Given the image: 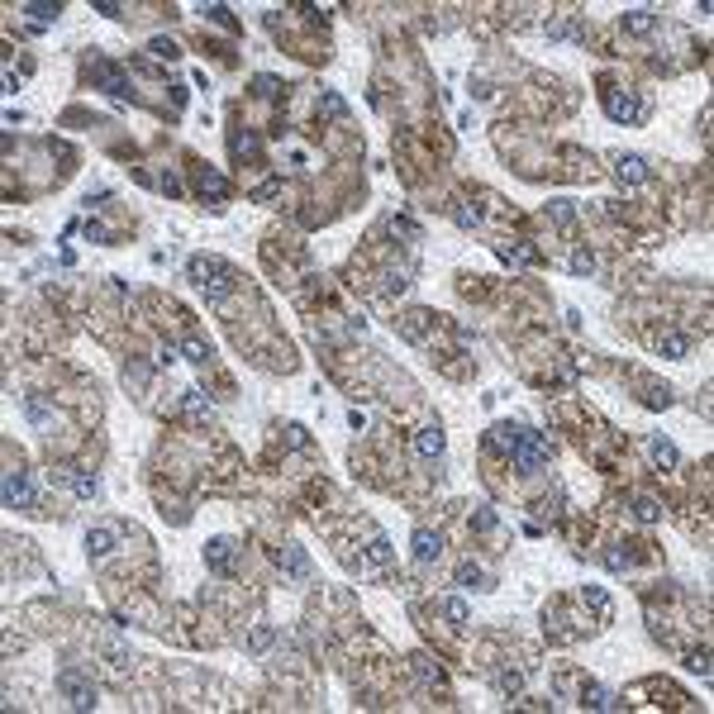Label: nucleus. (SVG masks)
Instances as JSON below:
<instances>
[{"label": "nucleus", "instance_id": "13", "mask_svg": "<svg viewBox=\"0 0 714 714\" xmlns=\"http://www.w3.org/2000/svg\"><path fill=\"white\" fill-rule=\"evenodd\" d=\"M453 581L462 586V591H496L500 581H496V572L481 562L476 553H462L457 557V567H453Z\"/></svg>", "mask_w": 714, "mask_h": 714}, {"label": "nucleus", "instance_id": "20", "mask_svg": "<svg viewBox=\"0 0 714 714\" xmlns=\"http://www.w3.org/2000/svg\"><path fill=\"white\" fill-rule=\"evenodd\" d=\"M410 443H415V453L424 457V462H438V457H443V429H438V419H424Z\"/></svg>", "mask_w": 714, "mask_h": 714}, {"label": "nucleus", "instance_id": "14", "mask_svg": "<svg viewBox=\"0 0 714 714\" xmlns=\"http://www.w3.org/2000/svg\"><path fill=\"white\" fill-rule=\"evenodd\" d=\"M5 562H10V576H34V572H43L39 543H29V538H15V534H5Z\"/></svg>", "mask_w": 714, "mask_h": 714}, {"label": "nucleus", "instance_id": "5", "mask_svg": "<svg viewBox=\"0 0 714 714\" xmlns=\"http://www.w3.org/2000/svg\"><path fill=\"white\" fill-rule=\"evenodd\" d=\"M0 496H5V510H20V515H34V505H39V486L24 467L20 448H10V443H5V486H0Z\"/></svg>", "mask_w": 714, "mask_h": 714}, {"label": "nucleus", "instance_id": "7", "mask_svg": "<svg viewBox=\"0 0 714 714\" xmlns=\"http://www.w3.org/2000/svg\"><path fill=\"white\" fill-rule=\"evenodd\" d=\"M405 672L415 676V691L424 695L429 705H457V700H453V686H448V672L438 667V657L415 653L410 662H405Z\"/></svg>", "mask_w": 714, "mask_h": 714}, {"label": "nucleus", "instance_id": "21", "mask_svg": "<svg viewBox=\"0 0 714 714\" xmlns=\"http://www.w3.org/2000/svg\"><path fill=\"white\" fill-rule=\"evenodd\" d=\"M643 448H648V462H653V472L657 476H672L676 467H681V453H676V443H667V438H648V443H643Z\"/></svg>", "mask_w": 714, "mask_h": 714}, {"label": "nucleus", "instance_id": "4", "mask_svg": "<svg viewBox=\"0 0 714 714\" xmlns=\"http://www.w3.org/2000/svg\"><path fill=\"white\" fill-rule=\"evenodd\" d=\"M53 686L58 695L72 705V710H96L100 705V681H96V667L86 662V657H67L53 676Z\"/></svg>", "mask_w": 714, "mask_h": 714}, {"label": "nucleus", "instance_id": "16", "mask_svg": "<svg viewBox=\"0 0 714 714\" xmlns=\"http://www.w3.org/2000/svg\"><path fill=\"white\" fill-rule=\"evenodd\" d=\"M181 357L191 362V367H200V372H210V367H219V357H215V343L200 334V329H186L181 334Z\"/></svg>", "mask_w": 714, "mask_h": 714}, {"label": "nucleus", "instance_id": "3", "mask_svg": "<svg viewBox=\"0 0 714 714\" xmlns=\"http://www.w3.org/2000/svg\"><path fill=\"white\" fill-rule=\"evenodd\" d=\"M600 110L615 119V124H624V129H634V124H643L648 119V96L638 91V86H629V81L610 77V72H600Z\"/></svg>", "mask_w": 714, "mask_h": 714}, {"label": "nucleus", "instance_id": "23", "mask_svg": "<svg viewBox=\"0 0 714 714\" xmlns=\"http://www.w3.org/2000/svg\"><path fill=\"white\" fill-rule=\"evenodd\" d=\"M196 15H205V24H215V29H224V34H238V20L229 5H200Z\"/></svg>", "mask_w": 714, "mask_h": 714}, {"label": "nucleus", "instance_id": "24", "mask_svg": "<svg viewBox=\"0 0 714 714\" xmlns=\"http://www.w3.org/2000/svg\"><path fill=\"white\" fill-rule=\"evenodd\" d=\"M81 234H86V243H115V229H110L105 219H86Z\"/></svg>", "mask_w": 714, "mask_h": 714}, {"label": "nucleus", "instance_id": "10", "mask_svg": "<svg viewBox=\"0 0 714 714\" xmlns=\"http://www.w3.org/2000/svg\"><path fill=\"white\" fill-rule=\"evenodd\" d=\"M619 377L629 381V391H634L638 405H648V410H667V405H672V386L657 381L648 367H619Z\"/></svg>", "mask_w": 714, "mask_h": 714}, {"label": "nucleus", "instance_id": "26", "mask_svg": "<svg viewBox=\"0 0 714 714\" xmlns=\"http://www.w3.org/2000/svg\"><path fill=\"white\" fill-rule=\"evenodd\" d=\"M24 15H34V24L43 29V24H53V20H58L62 10H58V5H24Z\"/></svg>", "mask_w": 714, "mask_h": 714}, {"label": "nucleus", "instance_id": "12", "mask_svg": "<svg viewBox=\"0 0 714 714\" xmlns=\"http://www.w3.org/2000/svg\"><path fill=\"white\" fill-rule=\"evenodd\" d=\"M238 557H243V548H238L234 538H210V543H205V572L215 576V581H238Z\"/></svg>", "mask_w": 714, "mask_h": 714}, {"label": "nucleus", "instance_id": "9", "mask_svg": "<svg viewBox=\"0 0 714 714\" xmlns=\"http://www.w3.org/2000/svg\"><path fill=\"white\" fill-rule=\"evenodd\" d=\"M629 695H653V700H643V705H653V710H700L691 695L681 691V686H672V681H662V676H643V681H634L629 691L619 695V700H629Z\"/></svg>", "mask_w": 714, "mask_h": 714}, {"label": "nucleus", "instance_id": "1", "mask_svg": "<svg viewBox=\"0 0 714 714\" xmlns=\"http://www.w3.org/2000/svg\"><path fill=\"white\" fill-rule=\"evenodd\" d=\"M600 624H595V615L576 600V595H548L543 600V634H548V643H557V648H567V643H581V638H591Z\"/></svg>", "mask_w": 714, "mask_h": 714}, {"label": "nucleus", "instance_id": "11", "mask_svg": "<svg viewBox=\"0 0 714 714\" xmlns=\"http://www.w3.org/2000/svg\"><path fill=\"white\" fill-rule=\"evenodd\" d=\"M410 548H415V567L419 572H434L438 562H443V553H448V529L443 524H419L415 538H410Z\"/></svg>", "mask_w": 714, "mask_h": 714}, {"label": "nucleus", "instance_id": "22", "mask_svg": "<svg viewBox=\"0 0 714 714\" xmlns=\"http://www.w3.org/2000/svg\"><path fill=\"white\" fill-rule=\"evenodd\" d=\"M576 600H581V605L591 610V615H595V624H600V629H605V624L615 619V600L605 595V586H581V591H576Z\"/></svg>", "mask_w": 714, "mask_h": 714}, {"label": "nucleus", "instance_id": "19", "mask_svg": "<svg viewBox=\"0 0 714 714\" xmlns=\"http://www.w3.org/2000/svg\"><path fill=\"white\" fill-rule=\"evenodd\" d=\"M576 705H581V710H619L624 700H619L615 691H605L600 681H591V676H581V691H576Z\"/></svg>", "mask_w": 714, "mask_h": 714}, {"label": "nucleus", "instance_id": "2", "mask_svg": "<svg viewBox=\"0 0 714 714\" xmlns=\"http://www.w3.org/2000/svg\"><path fill=\"white\" fill-rule=\"evenodd\" d=\"M186 277L205 291V305H219V300H229L243 286V272H238L234 262L215 258V253H200V258L186 262Z\"/></svg>", "mask_w": 714, "mask_h": 714}, {"label": "nucleus", "instance_id": "17", "mask_svg": "<svg viewBox=\"0 0 714 714\" xmlns=\"http://www.w3.org/2000/svg\"><path fill=\"white\" fill-rule=\"evenodd\" d=\"M615 29L624 39H653L657 29H662V15H657V10H624L615 20Z\"/></svg>", "mask_w": 714, "mask_h": 714}, {"label": "nucleus", "instance_id": "8", "mask_svg": "<svg viewBox=\"0 0 714 714\" xmlns=\"http://www.w3.org/2000/svg\"><path fill=\"white\" fill-rule=\"evenodd\" d=\"M272 562H277L281 586H291V591H310V586H315V562H310V553H305L300 543H277V548H272Z\"/></svg>", "mask_w": 714, "mask_h": 714}, {"label": "nucleus", "instance_id": "18", "mask_svg": "<svg viewBox=\"0 0 714 714\" xmlns=\"http://www.w3.org/2000/svg\"><path fill=\"white\" fill-rule=\"evenodd\" d=\"M238 643H243V653H248V657H267L272 648H277V629H272L267 619H253V624L243 629V638H238Z\"/></svg>", "mask_w": 714, "mask_h": 714}, {"label": "nucleus", "instance_id": "15", "mask_svg": "<svg viewBox=\"0 0 714 714\" xmlns=\"http://www.w3.org/2000/svg\"><path fill=\"white\" fill-rule=\"evenodd\" d=\"M610 172L619 186H648L653 181V162L643 153H610Z\"/></svg>", "mask_w": 714, "mask_h": 714}, {"label": "nucleus", "instance_id": "6", "mask_svg": "<svg viewBox=\"0 0 714 714\" xmlns=\"http://www.w3.org/2000/svg\"><path fill=\"white\" fill-rule=\"evenodd\" d=\"M181 162H186V177H191V186H196V196L205 200L210 210H224V205H229V196H234L229 177H224L219 167H210V162H200L196 153H181Z\"/></svg>", "mask_w": 714, "mask_h": 714}, {"label": "nucleus", "instance_id": "25", "mask_svg": "<svg viewBox=\"0 0 714 714\" xmlns=\"http://www.w3.org/2000/svg\"><path fill=\"white\" fill-rule=\"evenodd\" d=\"M148 53H153V58H162V62H177L181 58V43L177 39H153V43H148Z\"/></svg>", "mask_w": 714, "mask_h": 714}]
</instances>
